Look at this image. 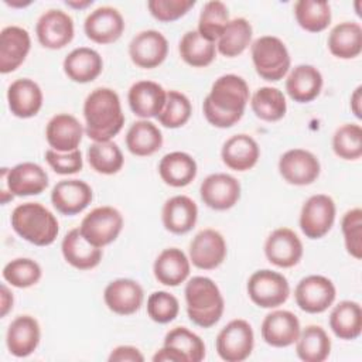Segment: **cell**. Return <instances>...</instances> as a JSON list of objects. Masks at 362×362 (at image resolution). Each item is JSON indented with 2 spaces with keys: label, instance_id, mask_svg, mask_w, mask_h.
Instances as JSON below:
<instances>
[{
  "label": "cell",
  "instance_id": "1",
  "mask_svg": "<svg viewBox=\"0 0 362 362\" xmlns=\"http://www.w3.org/2000/svg\"><path fill=\"white\" fill-rule=\"evenodd\" d=\"M247 102L246 81L235 74H226L215 79L209 95L204 99V116L212 126L228 129L242 119Z\"/></svg>",
  "mask_w": 362,
  "mask_h": 362
},
{
  "label": "cell",
  "instance_id": "2",
  "mask_svg": "<svg viewBox=\"0 0 362 362\" xmlns=\"http://www.w3.org/2000/svg\"><path fill=\"white\" fill-rule=\"evenodd\" d=\"M85 133L93 141H109L123 124L124 115L119 95L110 88L93 89L83 102Z\"/></svg>",
  "mask_w": 362,
  "mask_h": 362
},
{
  "label": "cell",
  "instance_id": "3",
  "mask_svg": "<svg viewBox=\"0 0 362 362\" xmlns=\"http://www.w3.org/2000/svg\"><path fill=\"white\" fill-rule=\"evenodd\" d=\"M184 294L188 317L195 325L211 328L221 320L225 301L214 280L204 276H195L188 280Z\"/></svg>",
  "mask_w": 362,
  "mask_h": 362
},
{
  "label": "cell",
  "instance_id": "4",
  "mask_svg": "<svg viewBox=\"0 0 362 362\" xmlns=\"http://www.w3.org/2000/svg\"><path fill=\"white\" fill-rule=\"evenodd\" d=\"M10 221L14 232L35 246L54 243L59 232L55 215L38 202H25L16 206Z\"/></svg>",
  "mask_w": 362,
  "mask_h": 362
},
{
  "label": "cell",
  "instance_id": "5",
  "mask_svg": "<svg viewBox=\"0 0 362 362\" xmlns=\"http://www.w3.org/2000/svg\"><path fill=\"white\" fill-rule=\"evenodd\" d=\"M250 52L255 69L264 81L277 82L290 69L291 59L287 47L274 35H263L255 40Z\"/></svg>",
  "mask_w": 362,
  "mask_h": 362
},
{
  "label": "cell",
  "instance_id": "6",
  "mask_svg": "<svg viewBox=\"0 0 362 362\" xmlns=\"http://www.w3.org/2000/svg\"><path fill=\"white\" fill-rule=\"evenodd\" d=\"M247 294L256 305L262 308H276L287 301L290 284L281 273L263 269L249 277Z\"/></svg>",
  "mask_w": 362,
  "mask_h": 362
},
{
  "label": "cell",
  "instance_id": "7",
  "mask_svg": "<svg viewBox=\"0 0 362 362\" xmlns=\"http://www.w3.org/2000/svg\"><path fill=\"white\" fill-rule=\"evenodd\" d=\"M123 228V216L113 206H98L81 222L82 236L93 246L103 247L119 236Z\"/></svg>",
  "mask_w": 362,
  "mask_h": 362
},
{
  "label": "cell",
  "instance_id": "8",
  "mask_svg": "<svg viewBox=\"0 0 362 362\" xmlns=\"http://www.w3.org/2000/svg\"><path fill=\"white\" fill-rule=\"evenodd\" d=\"M216 352L226 362H242L250 356L255 346V335L250 324L245 320L229 321L218 334Z\"/></svg>",
  "mask_w": 362,
  "mask_h": 362
},
{
  "label": "cell",
  "instance_id": "9",
  "mask_svg": "<svg viewBox=\"0 0 362 362\" xmlns=\"http://www.w3.org/2000/svg\"><path fill=\"white\" fill-rule=\"evenodd\" d=\"M297 305L308 314H320L332 305L337 297L334 283L320 274L301 279L294 290Z\"/></svg>",
  "mask_w": 362,
  "mask_h": 362
},
{
  "label": "cell",
  "instance_id": "10",
  "mask_svg": "<svg viewBox=\"0 0 362 362\" xmlns=\"http://www.w3.org/2000/svg\"><path fill=\"white\" fill-rule=\"evenodd\" d=\"M335 202L325 194L310 197L300 214V228L310 239H320L325 236L335 221Z\"/></svg>",
  "mask_w": 362,
  "mask_h": 362
},
{
  "label": "cell",
  "instance_id": "11",
  "mask_svg": "<svg viewBox=\"0 0 362 362\" xmlns=\"http://www.w3.org/2000/svg\"><path fill=\"white\" fill-rule=\"evenodd\" d=\"M3 184L13 197L38 195L48 187V174L35 163H20L1 170Z\"/></svg>",
  "mask_w": 362,
  "mask_h": 362
},
{
  "label": "cell",
  "instance_id": "12",
  "mask_svg": "<svg viewBox=\"0 0 362 362\" xmlns=\"http://www.w3.org/2000/svg\"><path fill=\"white\" fill-rule=\"evenodd\" d=\"M35 34L42 47L61 49L74 38V20L62 10H48L38 18Z\"/></svg>",
  "mask_w": 362,
  "mask_h": 362
},
{
  "label": "cell",
  "instance_id": "13",
  "mask_svg": "<svg viewBox=\"0 0 362 362\" xmlns=\"http://www.w3.org/2000/svg\"><path fill=\"white\" fill-rule=\"evenodd\" d=\"M280 175L293 185L313 184L321 171L318 158L308 150L291 148L279 160Z\"/></svg>",
  "mask_w": 362,
  "mask_h": 362
},
{
  "label": "cell",
  "instance_id": "14",
  "mask_svg": "<svg viewBox=\"0 0 362 362\" xmlns=\"http://www.w3.org/2000/svg\"><path fill=\"white\" fill-rule=\"evenodd\" d=\"M226 257V242L215 229H202L189 243V262L198 269L214 270Z\"/></svg>",
  "mask_w": 362,
  "mask_h": 362
},
{
  "label": "cell",
  "instance_id": "15",
  "mask_svg": "<svg viewBox=\"0 0 362 362\" xmlns=\"http://www.w3.org/2000/svg\"><path fill=\"white\" fill-rule=\"evenodd\" d=\"M168 54L167 38L156 30H144L133 37L129 44L132 62L143 69H151L164 62Z\"/></svg>",
  "mask_w": 362,
  "mask_h": 362
},
{
  "label": "cell",
  "instance_id": "16",
  "mask_svg": "<svg viewBox=\"0 0 362 362\" xmlns=\"http://www.w3.org/2000/svg\"><path fill=\"white\" fill-rule=\"evenodd\" d=\"M199 194L202 202L211 209L226 211L238 204L240 198V184L229 174L216 173L202 181Z\"/></svg>",
  "mask_w": 362,
  "mask_h": 362
},
{
  "label": "cell",
  "instance_id": "17",
  "mask_svg": "<svg viewBox=\"0 0 362 362\" xmlns=\"http://www.w3.org/2000/svg\"><path fill=\"white\" fill-rule=\"evenodd\" d=\"M264 255L272 264L288 269L301 260L303 243L294 230L277 228L266 239Z\"/></svg>",
  "mask_w": 362,
  "mask_h": 362
},
{
  "label": "cell",
  "instance_id": "18",
  "mask_svg": "<svg viewBox=\"0 0 362 362\" xmlns=\"http://www.w3.org/2000/svg\"><path fill=\"white\" fill-rule=\"evenodd\" d=\"M83 30L90 41L96 44H110L122 37L124 20L115 7L102 6L85 18Z\"/></svg>",
  "mask_w": 362,
  "mask_h": 362
},
{
  "label": "cell",
  "instance_id": "19",
  "mask_svg": "<svg viewBox=\"0 0 362 362\" xmlns=\"http://www.w3.org/2000/svg\"><path fill=\"white\" fill-rule=\"evenodd\" d=\"M298 318L287 310H276L269 313L260 327L262 338L274 348H286L293 345L300 335Z\"/></svg>",
  "mask_w": 362,
  "mask_h": 362
},
{
  "label": "cell",
  "instance_id": "20",
  "mask_svg": "<svg viewBox=\"0 0 362 362\" xmlns=\"http://www.w3.org/2000/svg\"><path fill=\"white\" fill-rule=\"evenodd\" d=\"M93 198L92 188L82 180H62L51 191V202L62 215L82 212Z\"/></svg>",
  "mask_w": 362,
  "mask_h": 362
},
{
  "label": "cell",
  "instance_id": "21",
  "mask_svg": "<svg viewBox=\"0 0 362 362\" xmlns=\"http://www.w3.org/2000/svg\"><path fill=\"white\" fill-rule=\"evenodd\" d=\"M103 300L107 308L115 314L132 315L140 310L144 291L141 286L132 279H117L106 286Z\"/></svg>",
  "mask_w": 362,
  "mask_h": 362
},
{
  "label": "cell",
  "instance_id": "22",
  "mask_svg": "<svg viewBox=\"0 0 362 362\" xmlns=\"http://www.w3.org/2000/svg\"><path fill=\"white\" fill-rule=\"evenodd\" d=\"M31 48V38L25 28L18 25L4 27L0 33V72L16 71L27 58Z\"/></svg>",
  "mask_w": 362,
  "mask_h": 362
},
{
  "label": "cell",
  "instance_id": "23",
  "mask_svg": "<svg viewBox=\"0 0 362 362\" xmlns=\"http://www.w3.org/2000/svg\"><path fill=\"white\" fill-rule=\"evenodd\" d=\"M127 100L136 116L141 119L157 117L164 109L167 92L157 82L139 81L130 86Z\"/></svg>",
  "mask_w": 362,
  "mask_h": 362
},
{
  "label": "cell",
  "instance_id": "24",
  "mask_svg": "<svg viewBox=\"0 0 362 362\" xmlns=\"http://www.w3.org/2000/svg\"><path fill=\"white\" fill-rule=\"evenodd\" d=\"M83 136L79 120L68 113H58L49 119L45 127V139L49 147L59 153H69L78 148Z\"/></svg>",
  "mask_w": 362,
  "mask_h": 362
},
{
  "label": "cell",
  "instance_id": "25",
  "mask_svg": "<svg viewBox=\"0 0 362 362\" xmlns=\"http://www.w3.org/2000/svg\"><path fill=\"white\" fill-rule=\"evenodd\" d=\"M40 338L41 329L38 321L31 315H18L8 325L6 344L11 355L25 358L37 349Z\"/></svg>",
  "mask_w": 362,
  "mask_h": 362
},
{
  "label": "cell",
  "instance_id": "26",
  "mask_svg": "<svg viewBox=\"0 0 362 362\" xmlns=\"http://www.w3.org/2000/svg\"><path fill=\"white\" fill-rule=\"evenodd\" d=\"M10 112L20 119L35 116L42 106V90L40 85L28 78L14 81L7 89Z\"/></svg>",
  "mask_w": 362,
  "mask_h": 362
},
{
  "label": "cell",
  "instance_id": "27",
  "mask_svg": "<svg viewBox=\"0 0 362 362\" xmlns=\"http://www.w3.org/2000/svg\"><path fill=\"white\" fill-rule=\"evenodd\" d=\"M161 219L164 228L175 235L189 232L198 219V206L187 195H175L165 201Z\"/></svg>",
  "mask_w": 362,
  "mask_h": 362
},
{
  "label": "cell",
  "instance_id": "28",
  "mask_svg": "<svg viewBox=\"0 0 362 362\" xmlns=\"http://www.w3.org/2000/svg\"><path fill=\"white\" fill-rule=\"evenodd\" d=\"M62 256L72 267L78 270H90L102 260V249L90 245L81 233L79 228L71 229L61 243Z\"/></svg>",
  "mask_w": 362,
  "mask_h": 362
},
{
  "label": "cell",
  "instance_id": "29",
  "mask_svg": "<svg viewBox=\"0 0 362 362\" xmlns=\"http://www.w3.org/2000/svg\"><path fill=\"white\" fill-rule=\"evenodd\" d=\"M260 150L253 137L249 134H235L229 137L221 151L223 164L233 171H247L253 168L259 160Z\"/></svg>",
  "mask_w": 362,
  "mask_h": 362
},
{
  "label": "cell",
  "instance_id": "30",
  "mask_svg": "<svg viewBox=\"0 0 362 362\" xmlns=\"http://www.w3.org/2000/svg\"><path fill=\"white\" fill-rule=\"evenodd\" d=\"M189 259L178 247L164 249L153 264L157 281L168 287H177L184 283L189 276Z\"/></svg>",
  "mask_w": 362,
  "mask_h": 362
},
{
  "label": "cell",
  "instance_id": "31",
  "mask_svg": "<svg viewBox=\"0 0 362 362\" xmlns=\"http://www.w3.org/2000/svg\"><path fill=\"white\" fill-rule=\"evenodd\" d=\"M62 66L65 75L71 81L78 83H88L100 75L103 69V61L98 51L88 47H79L72 49L65 57Z\"/></svg>",
  "mask_w": 362,
  "mask_h": 362
},
{
  "label": "cell",
  "instance_id": "32",
  "mask_svg": "<svg viewBox=\"0 0 362 362\" xmlns=\"http://www.w3.org/2000/svg\"><path fill=\"white\" fill-rule=\"evenodd\" d=\"M322 89L321 72L307 64L297 65L291 69L286 79V90L288 96L298 103L314 100Z\"/></svg>",
  "mask_w": 362,
  "mask_h": 362
},
{
  "label": "cell",
  "instance_id": "33",
  "mask_svg": "<svg viewBox=\"0 0 362 362\" xmlns=\"http://www.w3.org/2000/svg\"><path fill=\"white\" fill-rule=\"evenodd\" d=\"M195 160L184 151H173L165 154L158 163V174L170 187H185L197 177Z\"/></svg>",
  "mask_w": 362,
  "mask_h": 362
},
{
  "label": "cell",
  "instance_id": "34",
  "mask_svg": "<svg viewBox=\"0 0 362 362\" xmlns=\"http://www.w3.org/2000/svg\"><path fill=\"white\" fill-rule=\"evenodd\" d=\"M329 52L341 59H352L362 51V27L355 21L337 24L328 35Z\"/></svg>",
  "mask_w": 362,
  "mask_h": 362
},
{
  "label": "cell",
  "instance_id": "35",
  "mask_svg": "<svg viewBox=\"0 0 362 362\" xmlns=\"http://www.w3.org/2000/svg\"><path fill=\"white\" fill-rule=\"evenodd\" d=\"M329 328L339 339H356L362 332V308L359 303L344 300L329 314Z\"/></svg>",
  "mask_w": 362,
  "mask_h": 362
},
{
  "label": "cell",
  "instance_id": "36",
  "mask_svg": "<svg viewBox=\"0 0 362 362\" xmlns=\"http://www.w3.org/2000/svg\"><path fill=\"white\" fill-rule=\"evenodd\" d=\"M163 146V134L160 129L148 122L141 119L134 122L126 134V147L127 150L137 157H147L157 153Z\"/></svg>",
  "mask_w": 362,
  "mask_h": 362
},
{
  "label": "cell",
  "instance_id": "37",
  "mask_svg": "<svg viewBox=\"0 0 362 362\" xmlns=\"http://www.w3.org/2000/svg\"><path fill=\"white\" fill-rule=\"evenodd\" d=\"M297 356L304 362H322L331 352V339L320 325H307L296 341Z\"/></svg>",
  "mask_w": 362,
  "mask_h": 362
},
{
  "label": "cell",
  "instance_id": "38",
  "mask_svg": "<svg viewBox=\"0 0 362 362\" xmlns=\"http://www.w3.org/2000/svg\"><path fill=\"white\" fill-rule=\"evenodd\" d=\"M252 25L250 23L243 18L238 17L229 20L228 25L225 27L223 33L216 41V49L228 58H233L240 55L252 41Z\"/></svg>",
  "mask_w": 362,
  "mask_h": 362
},
{
  "label": "cell",
  "instance_id": "39",
  "mask_svg": "<svg viewBox=\"0 0 362 362\" xmlns=\"http://www.w3.org/2000/svg\"><path fill=\"white\" fill-rule=\"evenodd\" d=\"M178 49L182 61L194 68L208 66L216 57V44L201 37L197 30L182 35Z\"/></svg>",
  "mask_w": 362,
  "mask_h": 362
},
{
  "label": "cell",
  "instance_id": "40",
  "mask_svg": "<svg viewBox=\"0 0 362 362\" xmlns=\"http://www.w3.org/2000/svg\"><path fill=\"white\" fill-rule=\"evenodd\" d=\"M250 106L253 113L264 122H277L287 112V102L283 92L272 86L259 88L252 96Z\"/></svg>",
  "mask_w": 362,
  "mask_h": 362
},
{
  "label": "cell",
  "instance_id": "41",
  "mask_svg": "<svg viewBox=\"0 0 362 362\" xmlns=\"http://www.w3.org/2000/svg\"><path fill=\"white\" fill-rule=\"evenodd\" d=\"M89 165L99 174L112 175L122 170L124 157L119 146L113 141H93L88 148Z\"/></svg>",
  "mask_w": 362,
  "mask_h": 362
},
{
  "label": "cell",
  "instance_id": "42",
  "mask_svg": "<svg viewBox=\"0 0 362 362\" xmlns=\"http://www.w3.org/2000/svg\"><path fill=\"white\" fill-rule=\"evenodd\" d=\"M294 16L303 30L320 33L331 23V7L327 1L298 0L294 4Z\"/></svg>",
  "mask_w": 362,
  "mask_h": 362
},
{
  "label": "cell",
  "instance_id": "43",
  "mask_svg": "<svg viewBox=\"0 0 362 362\" xmlns=\"http://www.w3.org/2000/svg\"><path fill=\"white\" fill-rule=\"evenodd\" d=\"M164 345L175 349L185 362H201L205 358V344L185 327H175L164 337Z\"/></svg>",
  "mask_w": 362,
  "mask_h": 362
},
{
  "label": "cell",
  "instance_id": "44",
  "mask_svg": "<svg viewBox=\"0 0 362 362\" xmlns=\"http://www.w3.org/2000/svg\"><path fill=\"white\" fill-rule=\"evenodd\" d=\"M228 23H229V11L226 4L219 0H212L205 3L201 10L197 31L205 40L215 42L223 33Z\"/></svg>",
  "mask_w": 362,
  "mask_h": 362
},
{
  "label": "cell",
  "instance_id": "45",
  "mask_svg": "<svg viewBox=\"0 0 362 362\" xmlns=\"http://www.w3.org/2000/svg\"><path fill=\"white\" fill-rule=\"evenodd\" d=\"M334 153L348 161L361 158L362 156V127L356 123H346L338 127L332 136Z\"/></svg>",
  "mask_w": 362,
  "mask_h": 362
},
{
  "label": "cell",
  "instance_id": "46",
  "mask_svg": "<svg viewBox=\"0 0 362 362\" xmlns=\"http://www.w3.org/2000/svg\"><path fill=\"white\" fill-rule=\"evenodd\" d=\"M41 276V266L35 260L27 257L14 259L3 269V279L17 288H27L37 284Z\"/></svg>",
  "mask_w": 362,
  "mask_h": 362
},
{
  "label": "cell",
  "instance_id": "47",
  "mask_svg": "<svg viewBox=\"0 0 362 362\" xmlns=\"http://www.w3.org/2000/svg\"><path fill=\"white\" fill-rule=\"evenodd\" d=\"M192 106L189 99L178 92V90H170L167 92V100L164 105V109L157 116L160 124L168 129H178L184 126L189 117H191Z\"/></svg>",
  "mask_w": 362,
  "mask_h": 362
},
{
  "label": "cell",
  "instance_id": "48",
  "mask_svg": "<svg viewBox=\"0 0 362 362\" xmlns=\"http://www.w3.org/2000/svg\"><path fill=\"white\" fill-rule=\"evenodd\" d=\"M346 252L359 260L362 257V209L354 208L345 212L341 221Z\"/></svg>",
  "mask_w": 362,
  "mask_h": 362
},
{
  "label": "cell",
  "instance_id": "49",
  "mask_svg": "<svg viewBox=\"0 0 362 362\" xmlns=\"http://www.w3.org/2000/svg\"><path fill=\"white\" fill-rule=\"evenodd\" d=\"M180 311V303L168 291H154L147 298V314L158 324H167L175 320Z\"/></svg>",
  "mask_w": 362,
  "mask_h": 362
},
{
  "label": "cell",
  "instance_id": "50",
  "mask_svg": "<svg viewBox=\"0 0 362 362\" xmlns=\"http://www.w3.org/2000/svg\"><path fill=\"white\" fill-rule=\"evenodd\" d=\"M194 6H195V0H148L147 1L150 14L161 23H171L181 18Z\"/></svg>",
  "mask_w": 362,
  "mask_h": 362
},
{
  "label": "cell",
  "instance_id": "51",
  "mask_svg": "<svg viewBox=\"0 0 362 362\" xmlns=\"http://www.w3.org/2000/svg\"><path fill=\"white\" fill-rule=\"evenodd\" d=\"M45 160L49 164V167L61 175L75 174L81 171L83 167L82 153L79 148L69 153H59L52 148H48L45 151Z\"/></svg>",
  "mask_w": 362,
  "mask_h": 362
},
{
  "label": "cell",
  "instance_id": "52",
  "mask_svg": "<svg viewBox=\"0 0 362 362\" xmlns=\"http://www.w3.org/2000/svg\"><path fill=\"white\" fill-rule=\"evenodd\" d=\"M107 361L109 362H143L144 356L140 352V349H137L136 346L120 345L110 352Z\"/></svg>",
  "mask_w": 362,
  "mask_h": 362
},
{
  "label": "cell",
  "instance_id": "53",
  "mask_svg": "<svg viewBox=\"0 0 362 362\" xmlns=\"http://www.w3.org/2000/svg\"><path fill=\"white\" fill-rule=\"evenodd\" d=\"M154 362H185V359L182 358V355H180L175 349L163 345L161 349H158L154 356H153Z\"/></svg>",
  "mask_w": 362,
  "mask_h": 362
},
{
  "label": "cell",
  "instance_id": "54",
  "mask_svg": "<svg viewBox=\"0 0 362 362\" xmlns=\"http://www.w3.org/2000/svg\"><path fill=\"white\" fill-rule=\"evenodd\" d=\"M0 301H1V317H6L7 313L13 308V294H11V291L7 288L6 284H1Z\"/></svg>",
  "mask_w": 362,
  "mask_h": 362
},
{
  "label": "cell",
  "instance_id": "55",
  "mask_svg": "<svg viewBox=\"0 0 362 362\" xmlns=\"http://www.w3.org/2000/svg\"><path fill=\"white\" fill-rule=\"evenodd\" d=\"M362 86H358L354 93L351 95V110L354 112V115L358 119H362V113H361V102H362Z\"/></svg>",
  "mask_w": 362,
  "mask_h": 362
},
{
  "label": "cell",
  "instance_id": "56",
  "mask_svg": "<svg viewBox=\"0 0 362 362\" xmlns=\"http://www.w3.org/2000/svg\"><path fill=\"white\" fill-rule=\"evenodd\" d=\"M92 3H93L92 0H66V1H65V4H66L68 7L79 8V10L89 7Z\"/></svg>",
  "mask_w": 362,
  "mask_h": 362
}]
</instances>
